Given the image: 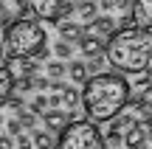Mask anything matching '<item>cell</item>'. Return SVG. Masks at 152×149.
<instances>
[{"instance_id":"cell-1","label":"cell","mask_w":152,"mask_h":149,"mask_svg":"<svg viewBox=\"0 0 152 149\" xmlns=\"http://www.w3.org/2000/svg\"><path fill=\"white\" fill-rule=\"evenodd\" d=\"M82 107L93 121H113L118 113H124V107H130V82L121 76V71L90 73L82 90Z\"/></svg>"},{"instance_id":"cell-2","label":"cell","mask_w":152,"mask_h":149,"mask_svg":"<svg viewBox=\"0 0 152 149\" xmlns=\"http://www.w3.org/2000/svg\"><path fill=\"white\" fill-rule=\"evenodd\" d=\"M107 59L121 73H144L152 62V25L118 28L107 39Z\"/></svg>"},{"instance_id":"cell-3","label":"cell","mask_w":152,"mask_h":149,"mask_svg":"<svg viewBox=\"0 0 152 149\" xmlns=\"http://www.w3.org/2000/svg\"><path fill=\"white\" fill-rule=\"evenodd\" d=\"M20 56H39L48 59V34L37 20L17 17L11 25H6L3 37V65H11Z\"/></svg>"},{"instance_id":"cell-4","label":"cell","mask_w":152,"mask_h":149,"mask_svg":"<svg viewBox=\"0 0 152 149\" xmlns=\"http://www.w3.org/2000/svg\"><path fill=\"white\" fill-rule=\"evenodd\" d=\"M93 118H73L65 129L59 132L56 149H107L104 135L93 127Z\"/></svg>"},{"instance_id":"cell-5","label":"cell","mask_w":152,"mask_h":149,"mask_svg":"<svg viewBox=\"0 0 152 149\" xmlns=\"http://www.w3.org/2000/svg\"><path fill=\"white\" fill-rule=\"evenodd\" d=\"M73 121V110H62V107H48L42 113V127H48L51 132H62L68 124Z\"/></svg>"},{"instance_id":"cell-6","label":"cell","mask_w":152,"mask_h":149,"mask_svg":"<svg viewBox=\"0 0 152 149\" xmlns=\"http://www.w3.org/2000/svg\"><path fill=\"white\" fill-rule=\"evenodd\" d=\"M62 6H65V0H31V9L34 14L39 17V20L45 23H56L62 17Z\"/></svg>"},{"instance_id":"cell-7","label":"cell","mask_w":152,"mask_h":149,"mask_svg":"<svg viewBox=\"0 0 152 149\" xmlns=\"http://www.w3.org/2000/svg\"><path fill=\"white\" fill-rule=\"evenodd\" d=\"M79 51L85 59H90V56H99V54H107V45H104V39L99 37V34H82L79 37Z\"/></svg>"},{"instance_id":"cell-8","label":"cell","mask_w":152,"mask_h":149,"mask_svg":"<svg viewBox=\"0 0 152 149\" xmlns=\"http://www.w3.org/2000/svg\"><path fill=\"white\" fill-rule=\"evenodd\" d=\"M118 20H115L113 14H107V11H104V14H99L96 20L90 23V25H87V31H93V34H99V37H113L115 31H118Z\"/></svg>"},{"instance_id":"cell-9","label":"cell","mask_w":152,"mask_h":149,"mask_svg":"<svg viewBox=\"0 0 152 149\" xmlns=\"http://www.w3.org/2000/svg\"><path fill=\"white\" fill-rule=\"evenodd\" d=\"M147 144H149V132H147V127H141V124H132V127L124 132V146L127 149H144Z\"/></svg>"},{"instance_id":"cell-10","label":"cell","mask_w":152,"mask_h":149,"mask_svg":"<svg viewBox=\"0 0 152 149\" xmlns=\"http://www.w3.org/2000/svg\"><path fill=\"white\" fill-rule=\"evenodd\" d=\"M99 9H102V3H96V0H76V17L85 25H90L99 17Z\"/></svg>"},{"instance_id":"cell-11","label":"cell","mask_w":152,"mask_h":149,"mask_svg":"<svg viewBox=\"0 0 152 149\" xmlns=\"http://www.w3.org/2000/svg\"><path fill=\"white\" fill-rule=\"evenodd\" d=\"M56 31H59V37L71 39V42H79V37L85 34V25H79V23L62 17V20H56Z\"/></svg>"},{"instance_id":"cell-12","label":"cell","mask_w":152,"mask_h":149,"mask_svg":"<svg viewBox=\"0 0 152 149\" xmlns=\"http://www.w3.org/2000/svg\"><path fill=\"white\" fill-rule=\"evenodd\" d=\"M68 79H71V82H87V79H90V68H87V62H82V59L68 62Z\"/></svg>"},{"instance_id":"cell-13","label":"cell","mask_w":152,"mask_h":149,"mask_svg":"<svg viewBox=\"0 0 152 149\" xmlns=\"http://www.w3.org/2000/svg\"><path fill=\"white\" fill-rule=\"evenodd\" d=\"M17 82H20V76H14V73H11V65H3V82H0L3 99L14 96V90H17Z\"/></svg>"},{"instance_id":"cell-14","label":"cell","mask_w":152,"mask_h":149,"mask_svg":"<svg viewBox=\"0 0 152 149\" xmlns=\"http://www.w3.org/2000/svg\"><path fill=\"white\" fill-rule=\"evenodd\" d=\"M34 144H37V149H56V141H54V135L56 132H51L48 127L45 129H34Z\"/></svg>"},{"instance_id":"cell-15","label":"cell","mask_w":152,"mask_h":149,"mask_svg":"<svg viewBox=\"0 0 152 149\" xmlns=\"http://www.w3.org/2000/svg\"><path fill=\"white\" fill-rule=\"evenodd\" d=\"M135 6V0H102V11L107 14H124Z\"/></svg>"},{"instance_id":"cell-16","label":"cell","mask_w":152,"mask_h":149,"mask_svg":"<svg viewBox=\"0 0 152 149\" xmlns=\"http://www.w3.org/2000/svg\"><path fill=\"white\" fill-rule=\"evenodd\" d=\"M17 62H20V73H23V76H37L39 68H42V65H39V62H42L39 56H20Z\"/></svg>"},{"instance_id":"cell-17","label":"cell","mask_w":152,"mask_h":149,"mask_svg":"<svg viewBox=\"0 0 152 149\" xmlns=\"http://www.w3.org/2000/svg\"><path fill=\"white\" fill-rule=\"evenodd\" d=\"M45 73H48L51 79H65L68 76V65L56 56V59H51V62H45Z\"/></svg>"},{"instance_id":"cell-18","label":"cell","mask_w":152,"mask_h":149,"mask_svg":"<svg viewBox=\"0 0 152 149\" xmlns=\"http://www.w3.org/2000/svg\"><path fill=\"white\" fill-rule=\"evenodd\" d=\"M62 104H65L68 110H76V107L82 104V93L73 87V84H68V87L62 90Z\"/></svg>"},{"instance_id":"cell-19","label":"cell","mask_w":152,"mask_h":149,"mask_svg":"<svg viewBox=\"0 0 152 149\" xmlns=\"http://www.w3.org/2000/svg\"><path fill=\"white\" fill-rule=\"evenodd\" d=\"M54 54L59 56V59H71V56H73V42H71V39H65V37H59L54 42Z\"/></svg>"},{"instance_id":"cell-20","label":"cell","mask_w":152,"mask_h":149,"mask_svg":"<svg viewBox=\"0 0 152 149\" xmlns=\"http://www.w3.org/2000/svg\"><path fill=\"white\" fill-rule=\"evenodd\" d=\"M135 11L144 25H152V0H135Z\"/></svg>"},{"instance_id":"cell-21","label":"cell","mask_w":152,"mask_h":149,"mask_svg":"<svg viewBox=\"0 0 152 149\" xmlns=\"http://www.w3.org/2000/svg\"><path fill=\"white\" fill-rule=\"evenodd\" d=\"M48 107H51V101L45 99V96H42V90H39V93H37V96L31 99V104H28V110H34V113H37L39 118H42V113L48 110Z\"/></svg>"},{"instance_id":"cell-22","label":"cell","mask_w":152,"mask_h":149,"mask_svg":"<svg viewBox=\"0 0 152 149\" xmlns=\"http://www.w3.org/2000/svg\"><path fill=\"white\" fill-rule=\"evenodd\" d=\"M132 124H138L132 113H118V116L113 118V127H115V129H130Z\"/></svg>"},{"instance_id":"cell-23","label":"cell","mask_w":152,"mask_h":149,"mask_svg":"<svg viewBox=\"0 0 152 149\" xmlns=\"http://www.w3.org/2000/svg\"><path fill=\"white\" fill-rule=\"evenodd\" d=\"M104 65H110L107 54H99V56H90V59H87V68H90V73H102V71H104Z\"/></svg>"},{"instance_id":"cell-24","label":"cell","mask_w":152,"mask_h":149,"mask_svg":"<svg viewBox=\"0 0 152 149\" xmlns=\"http://www.w3.org/2000/svg\"><path fill=\"white\" fill-rule=\"evenodd\" d=\"M104 141H107L110 146H118V144H124V135H121V129H115L113 124H110L107 132H104Z\"/></svg>"},{"instance_id":"cell-25","label":"cell","mask_w":152,"mask_h":149,"mask_svg":"<svg viewBox=\"0 0 152 149\" xmlns=\"http://www.w3.org/2000/svg\"><path fill=\"white\" fill-rule=\"evenodd\" d=\"M23 129H26V127H23L20 116H17V118H9V121H6V132H9V135H14V138H17V135H23Z\"/></svg>"},{"instance_id":"cell-26","label":"cell","mask_w":152,"mask_h":149,"mask_svg":"<svg viewBox=\"0 0 152 149\" xmlns=\"http://www.w3.org/2000/svg\"><path fill=\"white\" fill-rule=\"evenodd\" d=\"M3 101H6V107H9V110H14V113L26 110V101H23V96H9V99H3Z\"/></svg>"},{"instance_id":"cell-27","label":"cell","mask_w":152,"mask_h":149,"mask_svg":"<svg viewBox=\"0 0 152 149\" xmlns=\"http://www.w3.org/2000/svg\"><path fill=\"white\" fill-rule=\"evenodd\" d=\"M17 90H20V93H31V90H37V87H34V76H23V73H20Z\"/></svg>"},{"instance_id":"cell-28","label":"cell","mask_w":152,"mask_h":149,"mask_svg":"<svg viewBox=\"0 0 152 149\" xmlns=\"http://www.w3.org/2000/svg\"><path fill=\"white\" fill-rule=\"evenodd\" d=\"M17 149H37L34 135H17Z\"/></svg>"},{"instance_id":"cell-29","label":"cell","mask_w":152,"mask_h":149,"mask_svg":"<svg viewBox=\"0 0 152 149\" xmlns=\"http://www.w3.org/2000/svg\"><path fill=\"white\" fill-rule=\"evenodd\" d=\"M65 87H68V82H62V79H51V93H62Z\"/></svg>"},{"instance_id":"cell-30","label":"cell","mask_w":152,"mask_h":149,"mask_svg":"<svg viewBox=\"0 0 152 149\" xmlns=\"http://www.w3.org/2000/svg\"><path fill=\"white\" fill-rule=\"evenodd\" d=\"M0 149H14V135L6 132L3 138H0Z\"/></svg>"},{"instance_id":"cell-31","label":"cell","mask_w":152,"mask_h":149,"mask_svg":"<svg viewBox=\"0 0 152 149\" xmlns=\"http://www.w3.org/2000/svg\"><path fill=\"white\" fill-rule=\"evenodd\" d=\"M48 101H51V107H65V104H62V93H51Z\"/></svg>"},{"instance_id":"cell-32","label":"cell","mask_w":152,"mask_h":149,"mask_svg":"<svg viewBox=\"0 0 152 149\" xmlns=\"http://www.w3.org/2000/svg\"><path fill=\"white\" fill-rule=\"evenodd\" d=\"M141 96H144V99H147L149 104H152V84H149V87H144V93H141Z\"/></svg>"},{"instance_id":"cell-33","label":"cell","mask_w":152,"mask_h":149,"mask_svg":"<svg viewBox=\"0 0 152 149\" xmlns=\"http://www.w3.org/2000/svg\"><path fill=\"white\" fill-rule=\"evenodd\" d=\"M3 3H11V0H3Z\"/></svg>"},{"instance_id":"cell-34","label":"cell","mask_w":152,"mask_h":149,"mask_svg":"<svg viewBox=\"0 0 152 149\" xmlns=\"http://www.w3.org/2000/svg\"><path fill=\"white\" fill-rule=\"evenodd\" d=\"M144 149H149V146H144Z\"/></svg>"}]
</instances>
